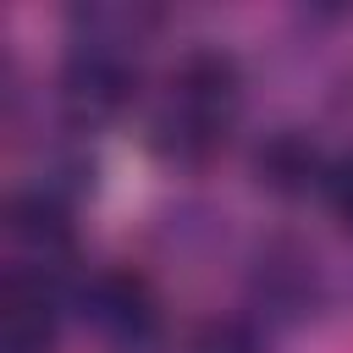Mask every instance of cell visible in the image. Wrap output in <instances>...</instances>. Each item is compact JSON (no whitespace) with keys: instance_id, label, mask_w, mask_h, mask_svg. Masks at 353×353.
<instances>
[{"instance_id":"cell-2","label":"cell","mask_w":353,"mask_h":353,"mask_svg":"<svg viewBox=\"0 0 353 353\" xmlns=\"http://www.w3.org/2000/svg\"><path fill=\"white\" fill-rule=\"evenodd\" d=\"M243 110H248V72L237 50L199 39L160 66L143 99V149L165 171H204L237 143Z\"/></svg>"},{"instance_id":"cell-6","label":"cell","mask_w":353,"mask_h":353,"mask_svg":"<svg viewBox=\"0 0 353 353\" xmlns=\"http://www.w3.org/2000/svg\"><path fill=\"white\" fill-rule=\"evenodd\" d=\"M331 160H336V149H331L314 127H303V121H276V127H265V132L248 143V154H243L248 182H254L259 193L281 199V204L320 199V193H325V176H331Z\"/></svg>"},{"instance_id":"cell-1","label":"cell","mask_w":353,"mask_h":353,"mask_svg":"<svg viewBox=\"0 0 353 353\" xmlns=\"http://www.w3.org/2000/svg\"><path fill=\"white\" fill-rule=\"evenodd\" d=\"M165 22L171 11L149 0H77L61 11V61L50 99L72 138L105 132L138 99H149L143 55Z\"/></svg>"},{"instance_id":"cell-8","label":"cell","mask_w":353,"mask_h":353,"mask_svg":"<svg viewBox=\"0 0 353 353\" xmlns=\"http://www.w3.org/2000/svg\"><path fill=\"white\" fill-rule=\"evenodd\" d=\"M320 204H325V215L353 237V149H336V160H331V176H325V193H320Z\"/></svg>"},{"instance_id":"cell-7","label":"cell","mask_w":353,"mask_h":353,"mask_svg":"<svg viewBox=\"0 0 353 353\" xmlns=\"http://www.w3.org/2000/svg\"><path fill=\"white\" fill-rule=\"evenodd\" d=\"M276 331L259 325L248 309H226V314H210L188 331L182 353H276Z\"/></svg>"},{"instance_id":"cell-4","label":"cell","mask_w":353,"mask_h":353,"mask_svg":"<svg viewBox=\"0 0 353 353\" xmlns=\"http://www.w3.org/2000/svg\"><path fill=\"white\" fill-rule=\"evenodd\" d=\"M72 325H83L105 353H154L165 303L132 265H83L72 276Z\"/></svg>"},{"instance_id":"cell-5","label":"cell","mask_w":353,"mask_h":353,"mask_svg":"<svg viewBox=\"0 0 353 353\" xmlns=\"http://www.w3.org/2000/svg\"><path fill=\"white\" fill-rule=\"evenodd\" d=\"M72 325V276L6 265L0 276V353H55Z\"/></svg>"},{"instance_id":"cell-3","label":"cell","mask_w":353,"mask_h":353,"mask_svg":"<svg viewBox=\"0 0 353 353\" xmlns=\"http://www.w3.org/2000/svg\"><path fill=\"white\" fill-rule=\"evenodd\" d=\"M331 298H336V276L303 232H265L248 243L237 309H248L259 325H270L276 336L303 331L331 309Z\"/></svg>"}]
</instances>
